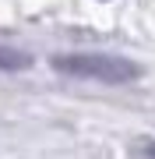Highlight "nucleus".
Returning a JSON list of instances; mask_svg holds the SVG:
<instances>
[{"label": "nucleus", "mask_w": 155, "mask_h": 159, "mask_svg": "<svg viewBox=\"0 0 155 159\" xmlns=\"http://www.w3.org/2000/svg\"><path fill=\"white\" fill-rule=\"evenodd\" d=\"M28 67H32V53L0 43V71H28Z\"/></svg>", "instance_id": "obj_2"}, {"label": "nucleus", "mask_w": 155, "mask_h": 159, "mask_svg": "<svg viewBox=\"0 0 155 159\" xmlns=\"http://www.w3.org/2000/svg\"><path fill=\"white\" fill-rule=\"evenodd\" d=\"M53 71L81 81H102V85H131L141 78V67L134 60L113 53H60L53 57Z\"/></svg>", "instance_id": "obj_1"}, {"label": "nucleus", "mask_w": 155, "mask_h": 159, "mask_svg": "<svg viewBox=\"0 0 155 159\" xmlns=\"http://www.w3.org/2000/svg\"><path fill=\"white\" fill-rule=\"evenodd\" d=\"M134 152H141V156H148V159H155V142H148V138H141Z\"/></svg>", "instance_id": "obj_3"}]
</instances>
